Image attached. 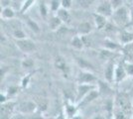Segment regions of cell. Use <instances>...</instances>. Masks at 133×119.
I'll return each instance as SVG.
<instances>
[{"instance_id":"cell-1","label":"cell","mask_w":133,"mask_h":119,"mask_svg":"<svg viewBox=\"0 0 133 119\" xmlns=\"http://www.w3.org/2000/svg\"><path fill=\"white\" fill-rule=\"evenodd\" d=\"M17 45L20 47V49L24 52H29L32 51L35 49V45L31 41H28V40H24V41H18L17 42Z\"/></svg>"},{"instance_id":"cell-2","label":"cell","mask_w":133,"mask_h":119,"mask_svg":"<svg viewBox=\"0 0 133 119\" xmlns=\"http://www.w3.org/2000/svg\"><path fill=\"white\" fill-rule=\"evenodd\" d=\"M126 11H125V9H119L118 11L116 12V14H115V19H116V21L118 23H120V24H124V23L126 22Z\"/></svg>"},{"instance_id":"cell-3","label":"cell","mask_w":133,"mask_h":119,"mask_svg":"<svg viewBox=\"0 0 133 119\" xmlns=\"http://www.w3.org/2000/svg\"><path fill=\"white\" fill-rule=\"evenodd\" d=\"M35 109V105L32 102H23L22 104L20 105V110L23 112H31Z\"/></svg>"},{"instance_id":"cell-4","label":"cell","mask_w":133,"mask_h":119,"mask_svg":"<svg viewBox=\"0 0 133 119\" xmlns=\"http://www.w3.org/2000/svg\"><path fill=\"white\" fill-rule=\"evenodd\" d=\"M12 104H7V105H4L1 108V118L3 117V119H5L12 110Z\"/></svg>"},{"instance_id":"cell-5","label":"cell","mask_w":133,"mask_h":119,"mask_svg":"<svg viewBox=\"0 0 133 119\" xmlns=\"http://www.w3.org/2000/svg\"><path fill=\"white\" fill-rule=\"evenodd\" d=\"M98 12L102 13V14H105V15H109L110 14V7L108 3H103L102 5L98 8Z\"/></svg>"},{"instance_id":"cell-6","label":"cell","mask_w":133,"mask_h":119,"mask_svg":"<svg viewBox=\"0 0 133 119\" xmlns=\"http://www.w3.org/2000/svg\"><path fill=\"white\" fill-rule=\"evenodd\" d=\"M89 30H90V26H89V24H88V23H83L79 26V28H78V31L81 33H89Z\"/></svg>"},{"instance_id":"cell-7","label":"cell","mask_w":133,"mask_h":119,"mask_svg":"<svg viewBox=\"0 0 133 119\" xmlns=\"http://www.w3.org/2000/svg\"><path fill=\"white\" fill-rule=\"evenodd\" d=\"M94 76L91 74H82L81 76V80L82 81H89V80H92Z\"/></svg>"},{"instance_id":"cell-8","label":"cell","mask_w":133,"mask_h":119,"mask_svg":"<svg viewBox=\"0 0 133 119\" xmlns=\"http://www.w3.org/2000/svg\"><path fill=\"white\" fill-rule=\"evenodd\" d=\"M95 96H97V93H96L95 91H91V92H90V94H89V96L87 97V99L83 101V103H87V102H89V101H90V100H92V98H94Z\"/></svg>"},{"instance_id":"cell-9","label":"cell","mask_w":133,"mask_h":119,"mask_svg":"<svg viewBox=\"0 0 133 119\" xmlns=\"http://www.w3.org/2000/svg\"><path fill=\"white\" fill-rule=\"evenodd\" d=\"M78 64L81 65V67H82V68H90V66H89V64L85 62L84 60H83V59H78Z\"/></svg>"},{"instance_id":"cell-10","label":"cell","mask_w":133,"mask_h":119,"mask_svg":"<svg viewBox=\"0 0 133 119\" xmlns=\"http://www.w3.org/2000/svg\"><path fill=\"white\" fill-rule=\"evenodd\" d=\"M105 75L108 79H111V75H112V67L111 66H109L105 71Z\"/></svg>"},{"instance_id":"cell-11","label":"cell","mask_w":133,"mask_h":119,"mask_svg":"<svg viewBox=\"0 0 133 119\" xmlns=\"http://www.w3.org/2000/svg\"><path fill=\"white\" fill-rule=\"evenodd\" d=\"M131 39H132V35L128 34V33H124V34L122 35V40L124 42H128V41H130Z\"/></svg>"},{"instance_id":"cell-12","label":"cell","mask_w":133,"mask_h":119,"mask_svg":"<svg viewBox=\"0 0 133 119\" xmlns=\"http://www.w3.org/2000/svg\"><path fill=\"white\" fill-rule=\"evenodd\" d=\"M72 45L75 46V47H77V48H81L83 44H82V42H81V41H79L78 38H76V39L72 41Z\"/></svg>"},{"instance_id":"cell-13","label":"cell","mask_w":133,"mask_h":119,"mask_svg":"<svg viewBox=\"0 0 133 119\" xmlns=\"http://www.w3.org/2000/svg\"><path fill=\"white\" fill-rule=\"evenodd\" d=\"M59 23H60L59 19H57V18L53 19V20H52V22H51V26H52V28H56V27L59 25Z\"/></svg>"},{"instance_id":"cell-14","label":"cell","mask_w":133,"mask_h":119,"mask_svg":"<svg viewBox=\"0 0 133 119\" xmlns=\"http://www.w3.org/2000/svg\"><path fill=\"white\" fill-rule=\"evenodd\" d=\"M122 78H123V71H122V68H119L117 69V79L120 80Z\"/></svg>"},{"instance_id":"cell-15","label":"cell","mask_w":133,"mask_h":119,"mask_svg":"<svg viewBox=\"0 0 133 119\" xmlns=\"http://www.w3.org/2000/svg\"><path fill=\"white\" fill-rule=\"evenodd\" d=\"M96 22L98 23L99 27L102 26V24H104V21H103V18L100 17V16H96Z\"/></svg>"},{"instance_id":"cell-16","label":"cell","mask_w":133,"mask_h":119,"mask_svg":"<svg viewBox=\"0 0 133 119\" xmlns=\"http://www.w3.org/2000/svg\"><path fill=\"white\" fill-rule=\"evenodd\" d=\"M85 89H89V86H82V87H79V92H78V96H81V94H83V92Z\"/></svg>"},{"instance_id":"cell-17","label":"cell","mask_w":133,"mask_h":119,"mask_svg":"<svg viewBox=\"0 0 133 119\" xmlns=\"http://www.w3.org/2000/svg\"><path fill=\"white\" fill-rule=\"evenodd\" d=\"M13 15V13H12V11L11 10H5L4 11V16H6V17H10V16H12Z\"/></svg>"},{"instance_id":"cell-18","label":"cell","mask_w":133,"mask_h":119,"mask_svg":"<svg viewBox=\"0 0 133 119\" xmlns=\"http://www.w3.org/2000/svg\"><path fill=\"white\" fill-rule=\"evenodd\" d=\"M60 15H61L64 20H66L68 19V14H66L65 11H60Z\"/></svg>"},{"instance_id":"cell-19","label":"cell","mask_w":133,"mask_h":119,"mask_svg":"<svg viewBox=\"0 0 133 119\" xmlns=\"http://www.w3.org/2000/svg\"><path fill=\"white\" fill-rule=\"evenodd\" d=\"M15 35H16V37H19V38L24 37V34H23L21 31H16V32H15Z\"/></svg>"},{"instance_id":"cell-20","label":"cell","mask_w":133,"mask_h":119,"mask_svg":"<svg viewBox=\"0 0 133 119\" xmlns=\"http://www.w3.org/2000/svg\"><path fill=\"white\" fill-rule=\"evenodd\" d=\"M127 69H128V72H129L130 74H133V67H132V66H129Z\"/></svg>"},{"instance_id":"cell-21","label":"cell","mask_w":133,"mask_h":119,"mask_svg":"<svg viewBox=\"0 0 133 119\" xmlns=\"http://www.w3.org/2000/svg\"><path fill=\"white\" fill-rule=\"evenodd\" d=\"M117 119H124V116L122 115V114H120V113H117Z\"/></svg>"},{"instance_id":"cell-22","label":"cell","mask_w":133,"mask_h":119,"mask_svg":"<svg viewBox=\"0 0 133 119\" xmlns=\"http://www.w3.org/2000/svg\"><path fill=\"white\" fill-rule=\"evenodd\" d=\"M63 3H64V5H65V6H69V5H70V4H69V3H70L69 1H64Z\"/></svg>"},{"instance_id":"cell-23","label":"cell","mask_w":133,"mask_h":119,"mask_svg":"<svg viewBox=\"0 0 133 119\" xmlns=\"http://www.w3.org/2000/svg\"><path fill=\"white\" fill-rule=\"evenodd\" d=\"M13 119H24L23 116H16V117H14Z\"/></svg>"},{"instance_id":"cell-24","label":"cell","mask_w":133,"mask_h":119,"mask_svg":"<svg viewBox=\"0 0 133 119\" xmlns=\"http://www.w3.org/2000/svg\"><path fill=\"white\" fill-rule=\"evenodd\" d=\"M132 14H133V12H132Z\"/></svg>"}]
</instances>
